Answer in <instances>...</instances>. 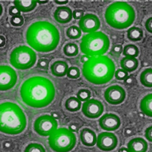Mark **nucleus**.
<instances>
[{"mask_svg": "<svg viewBox=\"0 0 152 152\" xmlns=\"http://www.w3.org/2000/svg\"><path fill=\"white\" fill-rule=\"evenodd\" d=\"M9 14L12 16L19 15H20V11L15 7V6H11L9 8Z\"/></svg>", "mask_w": 152, "mask_h": 152, "instance_id": "38", "label": "nucleus"}, {"mask_svg": "<svg viewBox=\"0 0 152 152\" xmlns=\"http://www.w3.org/2000/svg\"><path fill=\"white\" fill-rule=\"evenodd\" d=\"M118 152H130V151L128 150V148H126L125 147H122L119 150Z\"/></svg>", "mask_w": 152, "mask_h": 152, "instance_id": "46", "label": "nucleus"}, {"mask_svg": "<svg viewBox=\"0 0 152 152\" xmlns=\"http://www.w3.org/2000/svg\"><path fill=\"white\" fill-rule=\"evenodd\" d=\"M123 47L121 45H116L113 46L111 50L112 53L115 56H119L123 52Z\"/></svg>", "mask_w": 152, "mask_h": 152, "instance_id": "35", "label": "nucleus"}, {"mask_svg": "<svg viewBox=\"0 0 152 152\" xmlns=\"http://www.w3.org/2000/svg\"><path fill=\"white\" fill-rule=\"evenodd\" d=\"M142 30L140 28L132 26L128 29L127 32V37L131 41L137 42L142 40L143 37Z\"/></svg>", "mask_w": 152, "mask_h": 152, "instance_id": "23", "label": "nucleus"}, {"mask_svg": "<svg viewBox=\"0 0 152 152\" xmlns=\"http://www.w3.org/2000/svg\"><path fill=\"white\" fill-rule=\"evenodd\" d=\"M68 69V64L64 61H56L51 66V71L52 74L58 77L66 76L67 74Z\"/></svg>", "mask_w": 152, "mask_h": 152, "instance_id": "19", "label": "nucleus"}, {"mask_svg": "<svg viewBox=\"0 0 152 152\" xmlns=\"http://www.w3.org/2000/svg\"><path fill=\"white\" fill-rule=\"evenodd\" d=\"M115 76L116 79L118 80H120V81L125 80L126 78L128 77V73L127 72L125 71L124 69H119L115 71Z\"/></svg>", "mask_w": 152, "mask_h": 152, "instance_id": "33", "label": "nucleus"}, {"mask_svg": "<svg viewBox=\"0 0 152 152\" xmlns=\"http://www.w3.org/2000/svg\"><path fill=\"white\" fill-rule=\"evenodd\" d=\"M110 45L109 37L102 31H96L83 37L80 49L85 55L95 57L104 54L109 50Z\"/></svg>", "mask_w": 152, "mask_h": 152, "instance_id": "6", "label": "nucleus"}, {"mask_svg": "<svg viewBox=\"0 0 152 152\" xmlns=\"http://www.w3.org/2000/svg\"><path fill=\"white\" fill-rule=\"evenodd\" d=\"M133 79L132 77H127V78H126V80H125V82L126 83H127V84H132V82H133Z\"/></svg>", "mask_w": 152, "mask_h": 152, "instance_id": "45", "label": "nucleus"}, {"mask_svg": "<svg viewBox=\"0 0 152 152\" xmlns=\"http://www.w3.org/2000/svg\"><path fill=\"white\" fill-rule=\"evenodd\" d=\"M84 11L81 9H77L73 12V17L75 19H80L84 16Z\"/></svg>", "mask_w": 152, "mask_h": 152, "instance_id": "36", "label": "nucleus"}, {"mask_svg": "<svg viewBox=\"0 0 152 152\" xmlns=\"http://www.w3.org/2000/svg\"><path fill=\"white\" fill-rule=\"evenodd\" d=\"M49 145L55 152H69L77 142L76 135L66 128L57 129L48 138Z\"/></svg>", "mask_w": 152, "mask_h": 152, "instance_id": "7", "label": "nucleus"}, {"mask_svg": "<svg viewBox=\"0 0 152 152\" xmlns=\"http://www.w3.org/2000/svg\"><path fill=\"white\" fill-rule=\"evenodd\" d=\"M104 97L107 102L113 105L122 103L126 98V92L119 85H112L105 90Z\"/></svg>", "mask_w": 152, "mask_h": 152, "instance_id": "11", "label": "nucleus"}, {"mask_svg": "<svg viewBox=\"0 0 152 152\" xmlns=\"http://www.w3.org/2000/svg\"><path fill=\"white\" fill-rule=\"evenodd\" d=\"M11 24L14 26H21L24 23V18L21 15L12 16L10 19Z\"/></svg>", "mask_w": 152, "mask_h": 152, "instance_id": "32", "label": "nucleus"}, {"mask_svg": "<svg viewBox=\"0 0 152 152\" xmlns=\"http://www.w3.org/2000/svg\"><path fill=\"white\" fill-rule=\"evenodd\" d=\"M18 80L15 71L8 66H1L0 67V90L6 91L15 86Z\"/></svg>", "mask_w": 152, "mask_h": 152, "instance_id": "10", "label": "nucleus"}, {"mask_svg": "<svg viewBox=\"0 0 152 152\" xmlns=\"http://www.w3.org/2000/svg\"><path fill=\"white\" fill-rule=\"evenodd\" d=\"M35 51L30 47L20 46L12 51L10 56V62L16 69L21 70L28 69L36 62Z\"/></svg>", "mask_w": 152, "mask_h": 152, "instance_id": "8", "label": "nucleus"}, {"mask_svg": "<svg viewBox=\"0 0 152 152\" xmlns=\"http://www.w3.org/2000/svg\"><path fill=\"white\" fill-rule=\"evenodd\" d=\"M80 28L84 33H94L99 29L100 21L94 14H87L80 19L79 23Z\"/></svg>", "mask_w": 152, "mask_h": 152, "instance_id": "14", "label": "nucleus"}, {"mask_svg": "<svg viewBox=\"0 0 152 152\" xmlns=\"http://www.w3.org/2000/svg\"><path fill=\"white\" fill-rule=\"evenodd\" d=\"M133 130L130 128H127L125 130L124 134L126 137H131L133 134Z\"/></svg>", "mask_w": 152, "mask_h": 152, "instance_id": "40", "label": "nucleus"}, {"mask_svg": "<svg viewBox=\"0 0 152 152\" xmlns=\"http://www.w3.org/2000/svg\"><path fill=\"white\" fill-rule=\"evenodd\" d=\"M64 52L67 56L73 57L76 56L79 53L78 46L76 44L69 43L64 47Z\"/></svg>", "mask_w": 152, "mask_h": 152, "instance_id": "27", "label": "nucleus"}, {"mask_svg": "<svg viewBox=\"0 0 152 152\" xmlns=\"http://www.w3.org/2000/svg\"><path fill=\"white\" fill-rule=\"evenodd\" d=\"M65 107L67 111L75 112L79 111L81 107V101L77 97H71L66 100Z\"/></svg>", "mask_w": 152, "mask_h": 152, "instance_id": "25", "label": "nucleus"}, {"mask_svg": "<svg viewBox=\"0 0 152 152\" xmlns=\"http://www.w3.org/2000/svg\"><path fill=\"white\" fill-rule=\"evenodd\" d=\"M121 120L115 114H105L100 118L99 124L102 129L107 132L115 131L121 126Z\"/></svg>", "mask_w": 152, "mask_h": 152, "instance_id": "15", "label": "nucleus"}, {"mask_svg": "<svg viewBox=\"0 0 152 152\" xmlns=\"http://www.w3.org/2000/svg\"><path fill=\"white\" fill-rule=\"evenodd\" d=\"M54 18L58 23L65 24L72 20L73 13L69 7L61 6L56 10L54 13Z\"/></svg>", "mask_w": 152, "mask_h": 152, "instance_id": "16", "label": "nucleus"}, {"mask_svg": "<svg viewBox=\"0 0 152 152\" xmlns=\"http://www.w3.org/2000/svg\"><path fill=\"white\" fill-rule=\"evenodd\" d=\"M145 137L147 140L152 142V125L145 130Z\"/></svg>", "mask_w": 152, "mask_h": 152, "instance_id": "37", "label": "nucleus"}, {"mask_svg": "<svg viewBox=\"0 0 152 152\" xmlns=\"http://www.w3.org/2000/svg\"><path fill=\"white\" fill-rule=\"evenodd\" d=\"M145 27L147 31L152 34V17L147 19L145 22Z\"/></svg>", "mask_w": 152, "mask_h": 152, "instance_id": "39", "label": "nucleus"}, {"mask_svg": "<svg viewBox=\"0 0 152 152\" xmlns=\"http://www.w3.org/2000/svg\"><path fill=\"white\" fill-rule=\"evenodd\" d=\"M56 90L52 82L41 76L32 77L23 82L20 88L21 97L26 105L43 108L53 100Z\"/></svg>", "mask_w": 152, "mask_h": 152, "instance_id": "1", "label": "nucleus"}, {"mask_svg": "<svg viewBox=\"0 0 152 152\" xmlns=\"http://www.w3.org/2000/svg\"><path fill=\"white\" fill-rule=\"evenodd\" d=\"M6 39L3 36H0V46L1 47H3L5 45Z\"/></svg>", "mask_w": 152, "mask_h": 152, "instance_id": "42", "label": "nucleus"}, {"mask_svg": "<svg viewBox=\"0 0 152 152\" xmlns=\"http://www.w3.org/2000/svg\"><path fill=\"white\" fill-rule=\"evenodd\" d=\"M26 39L28 44L37 51L49 52L57 47L60 35L54 25L46 21H39L28 27Z\"/></svg>", "mask_w": 152, "mask_h": 152, "instance_id": "2", "label": "nucleus"}, {"mask_svg": "<svg viewBox=\"0 0 152 152\" xmlns=\"http://www.w3.org/2000/svg\"><path fill=\"white\" fill-rule=\"evenodd\" d=\"M66 34L67 37L69 39L76 40L79 39L81 36V31L78 26H73L68 28Z\"/></svg>", "mask_w": 152, "mask_h": 152, "instance_id": "28", "label": "nucleus"}, {"mask_svg": "<svg viewBox=\"0 0 152 152\" xmlns=\"http://www.w3.org/2000/svg\"><path fill=\"white\" fill-rule=\"evenodd\" d=\"M77 98L82 102H86L89 100L91 97V92L90 91L85 89H82L79 90L77 94Z\"/></svg>", "mask_w": 152, "mask_h": 152, "instance_id": "30", "label": "nucleus"}, {"mask_svg": "<svg viewBox=\"0 0 152 152\" xmlns=\"http://www.w3.org/2000/svg\"><path fill=\"white\" fill-rule=\"evenodd\" d=\"M90 56H86V55H84V56H82L81 58V61L83 63H85L87 61H88L89 60V59L90 58Z\"/></svg>", "mask_w": 152, "mask_h": 152, "instance_id": "44", "label": "nucleus"}, {"mask_svg": "<svg viewBox=\"0 0 152 152\" xmlns=\"http://www.w3.org/2000/svg\"><path fill=\"white\" fill-rule=\"evenodd\" d=\"M58 123L52 116L45 115L38 117L34 122V128L38 134L48 137L57 129Z\"/></svg>", "mask_w": 152, "mask_h": 152, "instance_id": "9", "label": "nucleus"}, {"mask_svg": "<svg viewBox=\"0 0 152 152\" xmlns=\"http://www.w3.org/2000/svg\"><path fill=\"white\" fill-rule=\"evenodd\" d=\"M24 152H46L43 145L38 143L29 144L24 150Z\"/></svg>", "mask_w": 152, "mask_h": 152, "instance_id": "29", "label": "nucleus"}, {"mask_svg": "<svg viewBox=\"0 0 152 152\" xmlns=\"http://www.w3.org/2000/svg\"><path fill=\"white\" fill-rule=\"evenodd\" d=\"M68 78L72 79H77L80 76V71L79 69L75 66L69 67L67 72Z\"/></svg>", "mask_w": 152, "mask_h": 152, "instance_id": "31", "label": "nucleus"}, {"mask_svg": "<svg viewBox=\"0 0 152 152\" xmlns=\"http://www.w3.org/2000/svg\"><path fill=\"white\" fill-rule=\"evenodd\" d=\"M69 130L73 132H77L78 130V127L76 124H72L69 126Z\"/></svg>", "mask_w": 152, "mask_h": 152, "instance_id": "41", "label": "nucleus"}, {"mask_svg": "<svg viewBox=\"0 0 152 152\" xmlns=\"http://www.w3.org/2000/svg\"><path fill=\"white\" fill-rule=\"evenodd\" d=\"M142 112L149 117H152V94H148L142 98L140 102Z\"/></svg>", "mask_w": 152, "mask_h": 152, "instance_id": "22", "label": "nucleus"}, {"mask_svg": "<svg viewBox=\"0 0 152 152\" xmlns=\"http://www.w3.org/2000/svg\"><path fill=\"white\" fill-rule=\"evenodd\" d=\"M49 61L46 58H40L38 61L37 66L41 69L47 70L48 69Z\"/></svg>", "mask_w": 152, "mask_h": 152, "instance_id": "34", "label": "nucleus"}, {"mask_svg": "<svg viewBox=\"0 0 152 152\" xmlns=\"http://www.w3.org/2000/svg\"><path fill=\"white\" fill-rule=\"evenodd\" d=\"M96 145L101 150L110 152L114 150L117 146V137L112 132H102L99 134L97 137Z\"/></svg>", "mask_w": 152, "mask_h": 152, "instance_id": "13", "label": "nucleus"}, {"mask_svg": "<svg viewBox=\"0 0 152 152\" xmlns=\"http://www.w3.org/2000/svg\"><path fill=\"white\" fill-rule=\"evenodd\" d=\"M82 73L90 83L95 85L105 84L115 75V65L107 56L91 57L83 64Z\"/></svg>", "mask_w": 152, "mask_h": 152, "instance_id": "3", "label": "nucleus"}, {"mask_svg": "<svg viewBox=\"0 0 152 152\" xmlns=\"http://www.w3.org/2000/svg\"><path fill=\"white\" fill-rule=\"evenodd\" d=\"M140 81L142 85L148 88H152V69L148 68L140 74Z\"/></svg>", "mask_w": 152, "mask_h": 152, "instance_id": "24", "label": "nucleus"}, {"mask_svg": "<svg viewBox=\"0 0 152 152\" xmlns=\"http://www.w3.org/2000/svg\"><path fill=\"white\" fill-rule=\"evenodd\" d=\"M104 16L106 22L112 28L126 29L134 23L135 12L133 7L126 2H115L107 7Z\"/></svg>", "mask_w": 152, "mask_h": 152, "instance_id": "5", "label": "nucleus"}, {"mask_svg": "<svg viewBox=\"0 0 152 152\" xmlns=\"http://www.w3.org/2000/svg\"><path fill=\"white\" fill-rule=\"evenodd\" d=\"M127 148L130 152H147L148 144L143 138L135 137L128 142Z\"/></svg>", "mask_w": 152, "mask_h": 152, "instance_id": "18", "label": "nucleus"}, {"mask_svg": "<svg viewBox=\"0 0 152 152\" xmlns=\"http://www.w3.org/2000/svg\"><path fill=\"white\" fill-rule=\"evenodd\" d=\"M54 2H56V3L57 4H59V5H64V4H66L68 3V1H67V0H64V1H63V0H59V1L55 0Z\"/></svg>", "mask_w": 152, "mask_h": 152, "instance_id": "43", "label": "nucleus"}, {"mask_svg": "<svg viewBox=\"0 0 152 152\" xmlns=\"http://www.w3.org/2000/svg\"><path fill=\"white\" fill-rule=\"evenodd\" d=\"M122 69L127 72H132L135 71L138 66V61L136 58L125 57L120 62Z\"/></svg>", "mask_w": 152, "mask_h": 152, "instance_id": "21", "label": "nucleus"}, {"mask_svg": "<svg viewBox=\"0 0 152 152\" xmlns=\"http://www.w3.org/2000/svg\"><path fill=\"white\" fill-rule=\"evenodd\" d=\"M82 111L86 117L90 119H96L104 112V105L99 100L91 99L83 104Z\"/></svg>", "mask_w": 152, "mask_h": 152, "instance_id": "12", "label": "nucleus"}, {"mask_svg": "<svg viewBox=\"0 0 152 152\" xmlns=\"http://www.w3.org/2000/svg\"><path fill=\"white\" fill-rule=\"evenodd\" d=\"M80 137L82 144L87 147H93L96 143V133L89 128H83L80 132Z\"/></svg>", "mask_w": 152, "mask_h": 152, "instance_id": "17", "label": "nucleus"}, {"mask_svg": "<svg viewBox=\"0 0 152 152\" xmlns=\"http://www.w3.org/2000/svg\"><path fill=\"white\" fill-rule=\"evenodd\" d=\"M48 2V1H37V3L40 4L46 3Z\"/></svg>", "mask_w": 152, "mask_h": 152, "instance_id": "47", "label": "nucleus"}, {"mask_svg": "<svg viewBox=\"0 0 152 152\" xmlns=\"http://www.w3.org/2000/svg\"><path fill=\"white\" fill-rule=\"evenodd\" d=\"M14 5L20 11L28 12L33 11L37 6V1L30 0H16L14 1Z\"/></svg>", "mask_w": 152, "mask_h": 152, "instance_id": "20", "label": "nucleus"}, {"mask_svg": "<svg viewBox=\"0 0 152 152\" xmlns=\"http://www.w3.org/2000/svg\"><path fill=\"white\" fill-rule=\"evenodd\" d=\"M123 54L125 57H136L139 55V49L137 46L133 44H128L124 47Z\"/></svg>", "mask_w": 152, "mask_h": 152, "instance_id": "26", "label": "nucleus"}, {"mask_svg": "<svg viewBox=\"0 0 152 152\" xmlns=\"http://www.w3.org/2000/svg\"><path fill=\"white\" fill-rule=\"evenodd\" d=\"M26 118L17 104L6 102L0 105V131L10 135L23 132L26 126Z\"/></svg>", "mask_w": 152, "mask_h": 152, "instance_id": "4", "label": "nucleus"}]
</instances>
